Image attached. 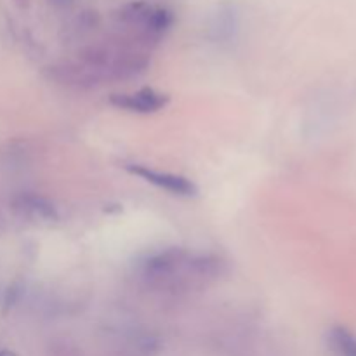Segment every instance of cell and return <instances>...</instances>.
<instances>
[{"mask_svg":"<svg viewBox=\"0 0 356 356\" xmlns=\"http://www.w3.org/2000/svg\"><path fill=\"white\" fill-rule=\"evenodd\" d=\"M125 169L129 170L134 176L143 177L148 183L155 184L156 188H162V190L169 191V193L177 195V197H195L198 193L197 184L193 183L188 177L179 176V174L172 172H162V170L149 169L146 165H139V163H131V165H125Z\"/></svg>","mask_w":356,"mask_h":356,"instance_id":"cell-2","label":"cell"},{"mask_svg":"<svg viewBox=\"0 0 356 356\" xmlns=\"http://www.w3.org/2000/svg\"><path fill=\"white\" fill-rule=\"evenodd\" d=\"M110 103L122 110L132 111V113H155L169 104V96L145 87V89H139L131 94H113L110 97Z\"/></svg>","mask_w":356,"mask_h":356,"instance_id":"cell-3","label":"cell"},{"mask_svg":"<svg viewBox=\"0 0 356 356\" xmlns=\"http://www.w3.org/2000/svg\"><path fill=\"white\" fill-rule=\"evenodd\" d=\"M24 205H26V209H30L33 214H37L40 219L58 218V212H56L54 205L42 197H28L26 200H24Z\"/></svg>","mask_w":356,"mask_h":356,"instance_id":"cell-6","label":"cell"},{"mask_svg":"<svg viewBox=\"0 0 356 356\" xmlns=\"http://www.w3.org/2000/svg\"><path fill=\"white\" fill-rule=\"evenodd\" d=\"M118 21L145 40H156L169 30L174 17L165 7L148 2H131L118 10Z\"/></svg>","mask_w":356,"mask_h":356,"instance_id":"cell-1","label":"cell"},{"mask_svg":"<svg viewBox=\"0 0 356 356\" xmlns=\"http://www.w3.org/2000/svg\"><path fill=\"white\" fill-rule=\"evenodd\" d=\"M236 17L235 10H232L229 7H222L218 10L214 19V31L219 37H225V35H232L235 30Z\"/></svg>","mask_w":356,"mask_h":356,"instance_id":"cell-5","label":"cell"},{"mask_svg":"<svg viewBox=\"0 0 356 356\" xmlns=\"http://www.w3.org/2000/svg\"><path fill=\"white\" fill-rule=\"evenodd\" d=\"M327 341L334 356H356V334L346 327H332L329 330Z\"/></svg>","mask_w":356,"mask_h":356,"instance_id":"cell-4","label":"cell"},{"mask_svg":"<svg viewBox=\"0 0 356 356\" xmlns=\"http://www.w3.org/2000/svg\"><path fill=\"white\" fill-rule=\"evenodd\" d=\"M51 2L59 3V6H65V3H70V0H51Z\"/></svg>","mask_w":356,"mask_h":356,"instance_id":"cell-8","label":"cell"},{"mask_svg":"<svg viewBox=\"0 0 356 356\" xmlns=\"http://www.w3.org/2000/svg\"><path fill=\"white\" fill-rule=\"evenodd\" d=\"M0 356H17L14 351H9V350H0Z\"/></svg>","mask_w":356,"mask_h":356,"instance_id":"cell-7","label":"cell"}]
</instances>
